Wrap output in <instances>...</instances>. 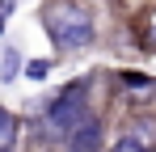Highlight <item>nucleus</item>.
Wrapping results in <instances>:
<instances>
[{"instance_id": "nucleus-4", "label": "nucleus", "mask_w": 156, "mask_h": 152, "mask_svg": "<svg viewBox=\"0 0 156 152\" xmlns=\"http://www.w3.org/2000/svg\"><path fill=\"white\" fill-rule=\"evenodd\" d=\"M17 135H21V118L13 110L0 106V152H13L17 148Z\"/></svg>"}, {"instance_id": "nucleus-7", "label": "nucleus", "mask_w": 156, "mask_h": 152, "mask_svg": "<svg viewBox=\"0 0 156 152\" xmlns=\"http://www.w3.org/2000/svg\"><path fill=\"white\" fill-rule=\"evenodd\" d=\"M114 152H148V148H144L135 135H127V139H118V144H114Z\"/></svg>"}, {"instance_id": "nucleus-6", "label": "nucleus", "mask_w": 156, "mask_h": 152, "mask_svg": "<svg viewBox=\"0 0 156 152\" xmlns=\"http://www.w3.org/2000/svg\"><path fill=\"white\" fill-rule=\"evenodd\" d=\"M47 72H51L47 59H30V63H26V76H30V80H47Z\"/></svg>"}, {"instance_id": "nucleus-2", "label": "nucleus", "mask_w": 156, "mask_h": 152, "mask_svg": "<svg viewBox=\"0 0 156 152\" xmlns=\"http://www.w3.org/2000/svg\"><path fill=\"white\" fill-rule=\"evenodd\" d=\"M84 97H89V80H72V85L47 106V127L68 135L76 123H84V118H89V114H84Z\"/></svg>"}, {"instance_id": "nucleus-9", "label": "nucleus", "mask_w": 156, "mask_h": 152, "mask_svg": "<svg viewBox=\"0 0 156 152\" xmlns=\"http://www.w3.org/2000/svg\"><path fill=\"white\" fill-rule=\"evenodd\" d=\"M152 38H156V21H152Z\"/></svg>"}, {"instance_id": "nucleus-5", "label": "nucleus", "mask_w": 156, "mask_h": 152, "mask_svg": "<svg viewBox=\"0 0 156 152\" xmlns=\"http://www.w3.org/2000/svg\"><path fill=\"white\" fill-rule=\"evenodd\" d=\"M21 72H26L21 51H17V47H4V55H0V80H17Z\"/></svg>"}, {"instance_id": "nucleus-1", "label": "nucleus", "mask_w": 156, "mask_h": 152, "mask_svg": "<svg viewBox=\"0 0 156 152\" xmlns=\"http://www.w3.org/2000/svg\"><path fill=\"white\" fill-rule=\"evenodd\" d=\"M42 30L51 34V42L59 51H80L93 47L97 38V25H93V13L80 9V4H68V0H55L42 9Z\"/></svg>"}, {"instance_id": "nucleus-3", "label": "nucleus", "mask_w": 156, "mask_h": 152, "mask_svg": "<svg viewBox=\"0 0 156 152\" xmlns=\"http://www.w3.org/2000/svg\"><path fill=\"white\" fill-rule=\"evenodd\" d=\"M101 144H105V139H101V123H97L93 114L68 131V148H72V152H101Z\"/></svg>"}, {"instance_id": "nucleus-8", "label": "nucleus", "mask_w": 156, "mask_h": 152, "mask_svg": "<svg viewBox=\"0 0 156 152\" xmlns=\"http://www.w3.org/2000/svg\"><path fill=\"white\" fill-rule=\"evenodd\" d=\"M127 85H131V89H152V76H139V72H127Z\"/></svg>"}]
</instances>
